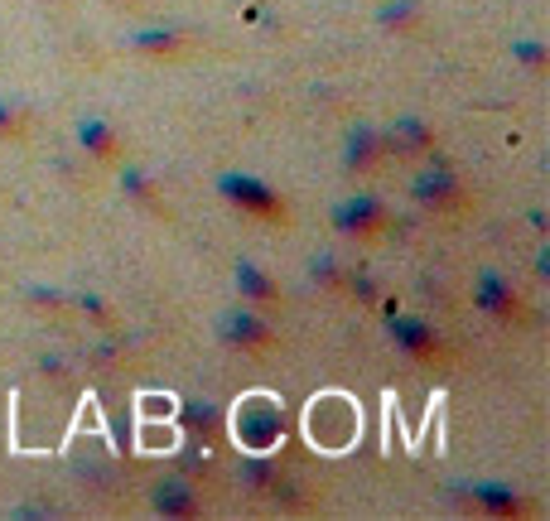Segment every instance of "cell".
<instances>
[{
    "label": "cell",
    "mask_w": 550,
    "mask_h": 521,
    "mask_svg": "<svg viewBox=\"0 0 550 521\" xmlns=\"http://www.w3.org/2000/svg\"><path fill=\"white\" fill-rule=\"evenodd\" d=\"M444 502H454L468 517H488V521H526L536 517V497H526L512 483H497V478H478V483H459L449 488Z\"/></svg>",
    "instance_id": "6da1fadb"
},
{
    "label": "cell",
    "mask_w": 550,
    "mask_h": 521,
    "mask_svg": "<svg viewBox=\"0 0 550 521\" xmlns=\"http://www.w3.org/2000/svg\"><path fill=\"white\" fill-rule=\"evenodd\" d=\"M218 193L227 208H237L242 218H256L266 222V227H280V222H290V198L266 184L261 174H247V169H222L218 174Z\"/></svg>",
    "instance_id": "7a4b0ae2"
},
{
    "label": "cell",
    "mask_w": 550,
    "mask_h": 521,
    "mask_svg": "<svg viewBox=\"0 0 550 521\" xmlns=\"http://www.w3.org/2000/svg\"><path fill=\"white\" fill-rule=\"evenodd\" d=\"M232 439L242 454H275L280 439H285V406L256 391V396H242L237 411H232Z\"/></svg>",
    "instance_id": "3957f363"
},
{
    "label": "cell",
    "mask_w": 550,
    "mask_h": 521,
    "mask_svg": "<svg viewBox=\"0 0 550 521\" xmlns=\"http://www.w3.org/2000/svg\"><path fill=\"white\" fill-rule=\"evenodd\" d=\"M218 338L232 353H271L275 348V324L256 309V304H232L218 314Z\"/></svg>",
    "instance_id": "277c9868"
},
{
    "label": "cell",
    "mask_w": 550,
    "mask_h": 521,
    "mask_svg": "<svg viewBox=\"0 0 550 521\" xmlns=\"http://www.w3.org/2000/svg\"><path fill=\"white\" fill-rule=\"evenodd\" d=\"M411 198H415V208H425V213H459L468 203V189L449 160H430V165L415 174Z\"/></svg>",
    "instance_id": "5b68a950"
},
{
    "label": "cell",
    "mask_w": 550,
    "mask_h": 521,
    "mask_svg": "<svg viewBox=\"0 0 550 521\" xmlns=\"http://www.w3.org/2000/svg\"><path fill=\"white\" fill-rule=\"evenodd\" d=\"M473 309H478V314H488V319H493V324H502V329L526 324L522 290H517V285H512L502 271H483L478 280H473Z\"/></svg>",
    "instance_id": "8992f818"
},
{
    "label": "cell",
    "mask_w": 550,
    "mask_h": 521,
    "mask_svg": "<svg viewBox=\"0 0 550 521\" xmlns=\"http://www.w3.org/2000/svg\"><path fill=\"white\" fill-rule=\"evenodd\" d=\"M386 338H391V348L401 357H411V362H440L444 357V338L440 329L430 324V319H420V314H386Z\"/></svg>",
    "instance_id": "52a82bcc"
},
{
    "label": "cell",
    "mask_w": 550,
    "mask_h": 521,
    "mask_svg": "<svg viewBox=\"0 0 550 521\" xmlns=\"http://www.w3.org/2000/svg\"><path fill=\"white\" fill-rule=\"evenodd\" d=\"M333 227H338V237H348V242H372L386 227V203L377 193H353V198H343V203L333 208Z\"/></svg>",
    "instance_id": "ba28073f"
},
{
    "label": "cell",
    "mask_w": 550,
    "mask_h": 521,
    "mask_svg": "<svg viewBox=\"0 0 550 521\" xmlns=\"http://www.w3.org/2000/svg\"><path fill=\"white\" fill-rule=\"evenodd\" d=\"M382 155H396V160L435 155V126L425 116H396L382 136Z\"/></svg>",
    "instance_id": "9c48e42d"
},
{
    "label": "cell",
    "mask_w": 550,
    "mask_h": 521,
    "mask_svg": "<svg viewBox=\"0 0 550 521\" xmlns=\"http://www.w3.org/2000/svg\"><path fill=\"white\" fill-rule=\"evenodd\" d=\"M150 507H155L160 517H169V521H193V517H203V493L193 488L184 473H169V478L155 483Z\"/></svg>",
    "instance_id": "30bf717a"
},
{
    "label": "cell",
    "mask_w": 550,
    "mask_h": 521,
    "mask_svg": "<svg viewBox=\"0 0 550 521\" xmlns=\"http://www.w3.org/2000/svg\"><path fill=\"white\" fill-rule=\"evenodd\" d=\"M353 406L343 401V396H324L314 411H309V430H314V439H324L329 449H343L348 439H353Z\"/></svg>",
    "instance_id": "8fae6325"
},
{
    "label": "cell",
    "mask_w": 550,
    "mask_h": 521,
    "mask_svg": "<svg viewBox=\"0 0 550 521\" xmlns=\"http://www.w3.org/2000/svg\"><path fill=\"white\" fill-rule=\"evenodd\" d=\"M377 165H382V131L358 121V126L343 136V174L362 179V174H372Z\"/></svg>",
    "instance_id": "7c38bea8"
},
{
    "label": "cell",
    "mask_w": 550,
    "mask_h": 521,
    "mask_svg": "<svg viewBox=\"0 0 550 521\" xmlns=\"http://www.w3.org/2000/svg\"><path fill=\"white\" fill-rule=\"evenodd\" d=\"M116 184H121V193H126V203H136L140 213H150V218H165V193H160V184L145 174L140 165H121L116 169Z\"/></svg>",
    "instance_id": "4fadbf2b"
},
{
    "label": "cell",
    "mask_w": 550,
    "mask_h": 521,
    "mask_svg": "<svg viewBox=\"0 0 550 521\" xmlns=\"http://www.w3.org/2000/svg\"><path fill=\"white\" fill-rule=\"evenodd\" d=\"M232 280H237V295L247 304H256V309H271V304H280V285H275V275L266 271V266H256V261H237L232 266Z\"/></svg>",
    "instance_id": "5bb4252c"
},
{
    "label": "cell",
    "mask_w": 550,
    "mask_h": 521,
    "mask_svg": "<svg viewBox=\"0 0 550 521\" xmlns=\"http://www.w3.org/2000/svg\"><path fill=\"white\" fill-rule=\"evenodd\" d=\"M126 49L140 58H184L189 54V34H179V29H136L126 39Z\"/></svg>",
    "instance_id": "9a60e30c"
},
{
    "label": "cell",
    "mask_w": 550,
    "mask_h": 521,
    "mask_svg": "<svg viewBox=\"0 0 550 521\" xmlns=\"http://www.w3.org/2000/svg\"><path fill=\"white\" fill-rule=\"evenodd\" d=\"M78 145H83V155L102 160V165H111L121 155V140L111 131V121H102V116H83L78 121Z\"/></svg>",
    "instance_id": "2e32d148"
},
{
    "label": "cell",
    "mask_w": 550,
    "mask_h": 521,
    "mask_svg": "<svg viewBox=\"0 0 550 521\" xmlns=\"http://www.w3.org/2000/svg\"><path fill=\"white\" fill-rule=\"evenodd\" d=\"M377 25L391 29V34H406V29L420 25V0H386L382 15H377Z\"/></svg>",
    "instance_id": "e0dca14e"
},
{
    "label": "cell",
    "mask_w": 550,
    "mask_h": 521,
    "mask_svg": "<svg viewBox=\"0 0 550 521\" xmlns=\"http://www.w3.org/2000/svg\"><path fill=\"white\" fill-rule=\"evenodd\" d=\"M78 314H83L87 324H92V329L97 333H107V329H116V309H111L107 300H102V295H97V290H83V295H78Z\"/></svg>",
    "instance_id": "ac0fdd59"
},
{
    "label": "cell",
    "mask_w": 550,
    "mask_h": 521,
    "mask_svg": "<svg viewBox=\"0 0 550 521\" xmlns=\"http://www.w3.org/2000/svg\"><path fill=\"white\" fill-rule=\"evenodd\" d=\"M512 58L522 63L526 73H546L550 68V44L546 39H512Z\"/></svg>",
    "instance_id": "d6986e66"
},
{
    "label": "cell",
    "mask_w": 550,
    "mask_h": 521,
    "mask_svg": "<svg viewBox=\"0 0 550 521\" xmlns=\"http://www.w3.org/2000/svg\"><path fill=\"white\" fill-rule=\"evenodd\" d=\"M29 131V107L15 97H0V140H20Z\"/></svg>",
    "instance_id": "ffe728a7"
},
{
    "label": "cell",
    "mask_w": 550,
    "mask_h": 521,
    "mask_svg": "<svg viewBox=\"0 0 550 521\" xmlns=\"http://www.w3.org/2000/svg\"><path fill=\"white\" fill-rule=\"evenodd\" d=\"M304 271H309L314 285H324V290H338V285H343V266H338V256H333V251L309 256V266H304Z\"/></svg>",
    "instance_id": "44dd1931"
},
{
    "label": "cell",
    "mask_w": 550,
    "mask_h": 521,
    "mask_svg": "<svg viewBox=\"0 0 550 521\" xmlns=\"http://www.w3.org/2000/svg\"><path fill=\"white\" fill-rule=\"evenodd\" d=\"M343 290H348V295H353V300L358 304H377L382 300V285H377V275L372 271H343Z\"/></svg>",
    "instance_id": "7402d4cb"
},
{
    "label": "cell",
    "mask_w": 550,
    "mask_h": 521,
    "mask_svg": "<svg viewBox=\"0 0 550 521\" xmlns=\"http://www.w3.org/2000/svg\"><path fill=\"white\" fill-rule=\"evenodd\" d=\"M25 295H29V304H34V309H49V314H63V309H68V295H63V290H54V285H29Z\"/></svg>",
    "instance_id": "603a6c76"
},
{
    "label": "cell",
    "mask_w": 550,
    "mask_h": 521,
    "mask_svg": "<svg viewBox=\"0 0 550 521\" xmlns=\"http://www.w3.org/2000/svg\"><path fill=\"white\" fill-rule=\"evenodd\" d=\"M126 353V338H116V329H107V338L97 343V348H87V362H97V367H107L111 357Z\"/></svg>",
    "instance_id": "cb8c5ba5"
},
{
    "label": "cell",
    "mask_w": 550,
    "mask_h": 521,
    "mask_svg": "<svg viewBox=\"0 0 550 521\" xmlns=\"http://www.w3.org/2000/svg\"><path fill=\"white\" fill-rule=\"evenodd\" d=\"M174 439H179V430L174 425H145V449H174Z\"/></svg>",
    "instance_id": "d4e9b609"
},
{
    "label": "cell",
    "mask_w": 550,
    "mask_h": 521,
    "mask_svg": "<svg viewBox=\"0 0 550 521\" xmlns=\"http://www.w3.org/2000/svg\"><path fill=\"white\" fill-rule=\"evenodd\" d=\"M54 517V507H44V502H20V507H10V521H49Z\"/></svg>",
    "instance_id": "484cf974"
},
{
    "label": "cell",
    "mask_w": 550,
    "mask_h": 521,
    "mask_svg": "<svg viewBox=\"0 0 550 521\" xmlns=\"http://www.w3.org/2000/svg\"><path fill=\"white\" fill-rule=\"evenodd\" d=\"M526 222H531V232H541V237L550 232V218L541 213V208H531V213H526Z\"/></svg>",
    "instance_id": "4316f807"
},
{
    "label": "cell",
    "mask_w": 550,
    "mask_h": 521,
    "mask_svg": "<svg viewBox=\"0 0 550 521\" xmlns=\"http://www.w3.org/2000/svg\"><path fill=\"white\" fill-rule=\"evenodd\" d=\"M550 275V247H541L536 251V280H546Z\"/></svg>",
    "instance_id": "83f0119b"
}]
</instances>
